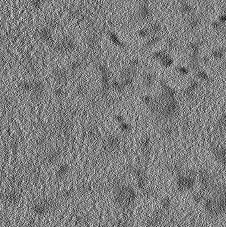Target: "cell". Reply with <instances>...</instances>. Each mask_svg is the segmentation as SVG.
<instances>
[{"label": "cell", "instance_id": "6da1fadb", "mask_svg": "<svg viewBox=\"0 0 226 227\" xmlns=\"http://www.w3.org/2000/svg\"><path fill=\"white\" fill-rule=\"evenodd\" d=\"M205 208L209 214L218 216L226 212V185H217L205 200Z\"/></svg>", "mask_w": 226, "mask_h": 227}, {"label": "cell", "instance_id": "7a4b0ae2", "mask_svg": "<svg viewBox=\"0 0 226 227\" xmlns=\"http://www.w3.org/2000/svg\"><path fill=\"white\" fill-rule=\"evenodd\" d=\"M135 192L133 187L129 185L117 186L114 193V199L118 205L122 207H128L135 200Z\"/></svg>", "mask_w": 226, "mask_h": 227}, {"label": "cell", "instance_id": "3957f363", "mask_svg": "<svg viewBox=\"0 0 226 227\" xmlns=\"http://www.w3.org/2000/svg\"><path fill=\"white\" fill-rule=\"evenodd\" d=\"M121 144V139L118 135H110L103 142V147L107 151H113L117 150Z\"/></svg>", "mask_w": 226, "mask_h": 227}, {"label": "cell", "instance_id": "277c9868", "mask_svg": "<svg viewBox=\"0 0 226 227\" xmlns=\"http://www.w3.org/2000/svg\"><path fill=\"white\" fill-rule=\"evenodd\" d=\"M53 74L56 82L60 85H62L68 81L70 74L67 69H55L53 70Z\"/></svg>", "mask_w": 226, "mask_h": 227}, {"label": "cell", "instance_id": "5b68a950", "mask_svg": "<svg viewBox=\"0 0 226 227\" xmlns=\"http://www.w3.org/2000/svg\"><path fill=\"white\" fill-rule=\"evenodd\" d=\"M32 86L31 93L35 98H39L43 95L45 92V86L43 81L40 80H35L31 81Z\"/></svg>", "mask_w": 226, "mask_h": 227}, {"label": "cell", "instance_id": "8992f818", "mask_svg": "<svg viewBox=\"0 0 226 227\" xmlns=\"http://www.w3.org/2000/svg\"><path fill=\"white\" fill-rule=\"evenodd\" d=\"M39 36L43 41L46 42L49 45L53 44V39L52 36L51 30L49 29L47 27L43 28L39 31Z\"/></svg>", "mask_w": 226, "mask_h": 227}, {"label": "cell", "instance_id": "52a82bcc", "mask_svg": "<svg viewBox=\"0 0 226 227\" xmlns=\"http://www.w3.org/2000/svg\"><path fill=\"white\" fill-rule=\"evenodd\" d=\"M100 36L95 32H93L87 37L86 43L88 48L91 50L95 49L99 44Z\"/></svg>", "mask_w": 226, "mask_h": 227}, {"label": "cell", "instance_id": "ba28073f", "mask_svg": "<svg viewBox=\"0 0 226 227\" xmlns=\"http://www.w3.org/2000/svg\"><path fill=\"white\" fill-rule=\"evenodd\" d=\"M50 206H51V205H50L49 201H47V200H43V201L37 203L36 205L35 206V211L36 212L43 214V213L46 212V211H49Z\"/></svg>", "mask_w": 226, "mask_h": 227}, {"label": "cell", "instance_id": "9c48e42d", "mask_svg": "<svg viewBox=\"0 0 226 227\" xmlns=\"http://www.w3.org/2000/svg\"><path fill=\"white\" fill-rule=\"evenodd\" d=\"M82 67V62L80 60L77 59L74 60L73 62L70 64L68 66V69L67 70H68L69 74H75L78 72V71L81 69V68Z\"/></svg>", "mask_w": 226, "mask_h": 227}, {"label": "cell", "instance_id": "30bf717a", "mask_svg": "<svg viewBox=\"0 0 226 227\" xmlns=\"http://www.w3.org/2000/svg\"><path fill=\"white\" fill-rule=\"evenodd\" d=\"M139 15L140 19L142 20H147L149 18V17L151 16V11L149 8L147 7L146 3H144L141 7Z\"/></svg>", "mask_w": 226, "mask_h": 227}, {"label": "cell", "instance_id": "8fae6325", "mask_svg": "<svg viewBox=\"0 0 226 227\" xmlns=\"http://www.w3.org/2000/svg\"><path fill=\"white\" fill-rule=\"evenodd\" d=\"M5 199L7 202L11 203V204H15L19 201V196L17 192L14 191H11L6 194Z\"/></svg>", "mask_w": 226, "mask_h": 227}, {"label": "cell", "instance_id": "7c38bea8", "mask_svg": "<svg viewBox=\"0 0 226 227\" xmlns=\"http://www.w3.org/2000/svg\"><path fill=\"white\" fill-rule=\"evenodd\" d=\"M154 81V76L152 73H147L144 75L143 79V85L146 88H151L153 85Z\"/></svg>", "mask_w": 226, "mask_h": 227}, {"label": "cell", "instance_id": "4fadbf2b", "mask_svg": "<svg viewBox=\"0 0 226 227\" xmlns=\"http://www.w3.org/2000/svg\"><path fill=\"white\" fill-rule=\"evenodd\" d=\"M60 151L58 150H53L49 152V154H47L46 159L47 161L49 163H54L56 162L59 160L60 157Z\"/></svg>", "mask_w": 226, "mask_h": 227}, {"label": "cell", "instance_id": "5bb4252c", "mask_svg": "<svg viewBox=\"0 0 226 227\" xmlns=\"http://www.w3.org/2000/svg\"><path fill=\"white\" fill-rule=\"evenodd\" d=\"M70 170L69 165L67 164H62L59 166L56 171V175L58 177H63L68 173Z\"/></svg>", "mask_w": 226, "mask_h": 227}, {"label": "cell", "instance_id": "9a60e30c", "mask_svg": "<svg viewBox=\"0 0 226 227\" xmlns=\"http://www.w3.org/2000/svg\"><path fill=\"white\" fill-rule=\"evenodd\" d=\"M53 92L55 96L58 98H63L66 95V91L61 85L55 87Z\"/></svg>", "mask_w": 226, "mask_h": 227}, {"label": "cell", "instance_id": "2e32d148", "mask_svg": "<svg viewBox=\"0 0 226 227\" xmlns=\"http://www.w3.org/2000/svg\"><path fill=\"white\" fill-rule=\"evenodd\" d=\"M196 74L198 79L201 81H203V82H208L209 79H210L208 74L202 69H199L198 70H197L196 72Z\"/></svg>", "mask_w": 226, "mask_h": 227}, {"label": "cell", "instance_id": "e0dca14e", "mask_svg": "<svg viewBox=\"0 0 226 227\" xmlns=\"http://www.w3.org/2000/svg\"><path fill=\"white\" fill-rule=\"evenodd\" d=\"M31 81H22V82L19 84V88L23 91H25V92H31Z\"/></svg>", "mask_w": 226, "mask_h": 227}, {"label": "cell", "instance_id": "ac0fdd59", "mask_svg": "<svg viewBox=\"0 0 226 227\" xmlns=\"http://www.w3.org/2000/svg\"><path fill=\"white\" fill-rule=\"evenodd\" d=\"M160 63L163 66L168 68V67H170V66L173 65V59H172L171 57L167 54V55L161 60Z\"/></svg>", "mask_w": 226, "mask_h": 227}, {"label": "cell", "instance_id": "d6986e66", "mask_svg": "<svg viewBox=\"0 0 226 227\" xmlns=\"http://www.w3.org/2000/svg\"><path fill=\"white\" fill-rule=\"evenodd\" d=\"M225 50L223 49L215 50L213 53V57L215 59H221L225 56Z\"/></svg>", "mask_w": 226, "mask_h": 227}, {"label": "cell", "instance_id": "ffe728a7", "mask_svg": "<svg viewBox=\"0 0 226 227\" xmlns=\"http://www.w3.org/2000/svg\"><path fill=\"white\" fill-rule=\"evenodd\" d=\"M149 30L151 34H152L153 35H156L160 31L161 26L157 24V23H153V24H152L150 26Z\"/></svg>", "mask_w": 226, "mask_h": 227}, {"label": "cell", "instance_id": "44dd1931", "mask_svg": "<svg viewBox=\"0 0 226 227\" xmlns=\"http://www.w3.org/2000/svg\"><path fill=\"white\" fill-rule=\"evenodd\" d=\"M119 128L121 131H123V133H129L131 130V126L129 124L127 123L126 122H124L120 124Z\"/></svg>", "mask_w": 226, "mask_h": 227}, {"label": "cell", "instance_id": "7402d4cb", "mask_svg": "<svg viewBox=\"0 0 226 227\" xmlns=\"http://www.w3.org/2000/svg\"><path fill=\"white\" fill-rule=\"evenodd\" d=\"M110 37L111 40L112 41V42L115 44V45H116L117 46H119V47H123V43L121 42V41L117 38V37H116V35H115L114 33H110Z\"/></svg>", "mask_w": 226, "mask_h": 227}, {"label": "cell", "instance_id": "603a6c76", "mask_svg": "<svg viewBox=\"0 0 226 227\" xmlns=\"http://www.w3.org/2000/svg\"><path fill=\"white\" fill-rule=\"evenodd\" d=\"M89 135L92 139H97L99 136V131L96 128H90L89 130Z\"/></svg>", "mask_w": 226, "mask_h": 227}, {"label": "cell", "instance_id": "cb8c5ba5", "mask_svg": "<svg viewBox=\"0 0 226 227\" xmlns=\"http://www.w3.org/2000/svg\"><path fill=\"white\" fill-rule=\"evenodd\" d=\"M150 34L151 33H150L149 29H145V28L140 29L139 32H138V35H139V37H142V38H145V37H149Z\"/></svg>", "mask_w": 226, "mask_h": 227}, {"label": "cell", "instance_id": "d4e9b609", "mask_svg": "<svg viewBox=\"0 0 226 227\" xmlns=\"http://www.w3.org/2000/svg\"><path fill=\"white\" fill-rule=\"evenodd\" d=\"M177 70L178 73L183 76H186L189 73V69L185 66H179L177 68Z\"/></svg>", "mask_w": 226, "mask_h": 227}, {"label": "cell", "instance_id": "484cf974", "mask_svg": "<svg viewBox=\"0 0 226 227\" xmlns=\"http://www.w3.org/2000/svg\"><path fill=\"white\" fill-rule=\"evenodd\" d=\"M42 0H33L32 2V5L35 8L38 9L39 8L42 4Z\"/></svg>", "mask_w": 226, "mask_h": 227}, {"label": "cell", "instance_id": "4316f807", "mask_svg": "<svg viewBox=\"0 0 226 227\" xmlns=\"http://www.w3.org/2000/svg\"><path fill=\"white\" fill-rule=\"evenodd\" d=\"M115 119H116V120L117 122L118 123H119V124L123 123L125 122V119H124V117L122 116V115L121 114H117L116 115V116H115Z\"/></svg>", "mask_w": 226, "mask_h": 227}, {"label": "cell", "instance_id": "83f0119b", "mask_svg": "<svg viewBox=\"0 0 226 227\" xmlns=\"http://www.w3.org/2000/svg\"><path fill=\"white\" fill-rule=\"evenodd\" d=\"M220 21L222 23H224V22H226V15H224L221 16V18L220 19Z\"/></svg>", "mask_w": 226, "mask_h": 227}, {"label": "cell", "instance_id": "f1b7e54d", "mask_svg": "<svg viewBox=\"0 0 226 227\" xmlns=\"http://www.w3.org/2000/svg\"><path fill=\"white\" fill-rule=\"evenodd\" d=\"M202 61H203V63L204 64H208L209 62H210V59H209L208 57H204L203 59H202Z\"/></svg>", "mask_w": 226, "mask_h": 227}, {"label": "cell", "instance_id": "f546056e", "mask_svg": "<svg viewBox=\"0 0 226 227\" xmlns=\"http://www.w3.org/2000/svg\"><path fill=\"white\" fill-rule=\"evenodd\" d=\"M119 2H123L127 1V0H119Z\"/></svg>", "mask_w": 226, "mask_h": 227}, {"label": "cell", "instance_id": "4dcf8cb0", "mask_svg": "<svg viewBox=\"0 0 226 227\" xmlns=\"http://www.w3.org/2000/svg\"><path fill=\"white\" fill-rule=\"evenodd\" d=\"M43 2H48V1H50V0H42Z\"/></svg>", "mask_w": 226, "mask_h": 227}, {"label": "cell", "instance_id": "1f68e13d", "mask_svg": "<svg viewBox=\"0 0 226 227\" xmlns=\"http://www.w3.org/2000/svg\"><path fill=\"white\" fill-rule=\"evenodd\" d=\"M225 11H226V5H225Z\"/></svg>", "mask_w": 226, "mask_h": 227}]
</instances>
